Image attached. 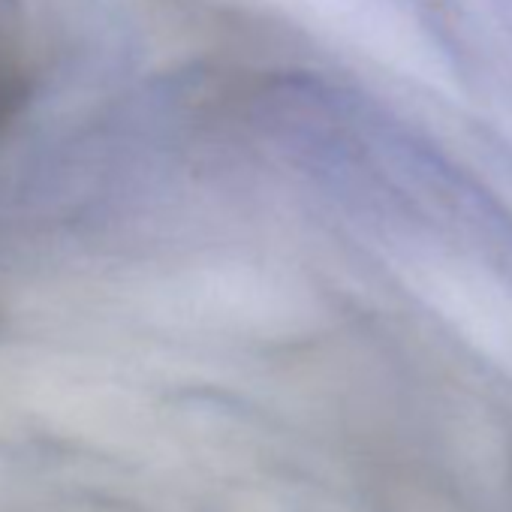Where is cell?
<instances>
[{
  "mask_svg": "<svg viewBox=\"0 0 512 512\" xmlns=\"http://www.w3.org/2000/svg\"><path fill=\"white\" fill-rule=\"evenodd\" d=\"M22 103H25V85H22V79L10 67L0 64V127H4L19 112Z\"/></svg>",
  "mask_w": 512,
  "mask_h": 512,
  "instance_id": "cell-1",
  "label": "cell"
}]
</instances>
